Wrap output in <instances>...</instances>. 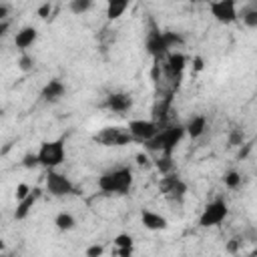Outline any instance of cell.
I'll list each match as a JSON object with an SVG mask.
<instances>
[{
	"instance_id": "obj_1",
	"label": "cell",
	"mask_w": 257,
	"mask_h": 257,
	"mask_svg": "<svg viewBox=\"0 0 257 257\" xmlns=\"http://www.w3.org/2000/svg\"><path fill=\"white\" fill-rule=\"evenodd\" d=\"M183 137H185V124L171 122V124L161 126V131L151 141L145 143V149L153 151V153H161L165 157H171L173 151L177 149V145L183 141Z\"/></svg>"
},
{
	"instance_id": "obj_2",
	"label": "cell",
	"mask_w": 257,
	"mask_h": 257,
	"mask_svg": "<svg viewBox=\"0 0 257 257\" xmlns=\"http://www.w3.org/2000/svg\"><path fill=\"white\" fill-rule=\"evenodd\" d=\"M133 187V169L114 167L98 177V189L106 195H126Z\"/></svg>"
},
{
	"instance_id": "obj_3",
	"label": "cell",
	"mask_w": 257,
	"mask_h": 257,
	"mask_svg": "<svg viewBox=\"0 0 257 257\" xmlns=\"http://www.w3.org/2000/svg\"><path fill=\"white\" fill-rule=\"evenodd\" d=\"M38 165L44 167L46 171H52L60 167L66 159V149H64V139H54V141H44L40 143V149L36 151Z\"/></svg>"
},
{
	"instance_id": "obj_4",
	"label": "cell",
	"mask_w": 257,
	"mask_h": 257,
	"mask_svg": "<svg viewBox=\"0 0 257 257\" xmlns=\"http://www.w3.org/2000/svg\"><path fill=\"white\" fill-rule=\"evenodd\" d=\"M159 191H161V195H163L169 203H183L185 197H187L189 187H187V183H185L179 175L169 173V175H163V177H161V181H159Z\"/></svg>"
},
{
	"instance_id": "obj_5",
	"label": "cell",
	"mask_w": 257,
	"mask_h": 257,
	"mask_svg": "<svg viewBox=\"0 0 257 257\" xmlns=\"http://www.w3.org/2000/svg\"><path fill=\"white\" fill-rule=\"evenodd\" d=\"M229 213V207H227V201L225 199H213L205 205V209L201 211L199 215V225L203 229H209V227H217L225 221Z\"/></svg>"
},
{
	"instance_id": "obj_6",
	"label": "cell",
	"mask_w": 257,
	"mask_h": 257,
	"mask_svg": "<svg viewBox=\"0 0 257 257\" xmlns=\"http://www.w3.org/2000/svg\"><path fill=\"white\" fill-rule=\"evenodd\" d=\"M44 185H46V193L52 195V197H68V195L74 193V185H72V181H70L66 175L58 173L56 169H52V171L46 173V181H44Z\"/></svg>"
},
{
	"instance_id": "obj_7",
	"label": "cell",
	"mask_w": 257,
	"mask_h": 257,
	"mask_svg": "<svg viewBox=\"0 0 257 257\" xmlns=\"http://www.w3.org/2000/svg\"><path fill=\"white\" fill-rule=\"evenodd\" d=\"M94 141L102 147H124L133 143V137L120 126H104L94 135Z\"/></svg>"
},
{
	"instance_id": "obj_8",
	"label": "cell",
	"mask_w": 257,
	"mask_h": 257,
	"mask_svg": "<svg viewBox=\"0 0 257 257\" xmlns=\"http://www.w3.org/2000/svg\"><path fill=\"white\" fill-rule=\"evenodd\" d=\"M159 131H161V126L151 118H147V120L145 118H133V120H128V126H126V133L133 137V141H141L143 145L147 141H151Z\"/></svg>"
},
{
	"instance_id": "obj_9",
	"label": "cell",
	"mask_w": 257,
	"mask_h": 257,
	"mask_svg": "<svg viewBox=\"0 0 257 257\" xmlns=\"http://www.w3.org/2000/svg\"><path fill=\"white\" fill-rule=\"evenodd\" d=\"M161 62H163L165 74H167L175 84H179V82H181V76H183V72H185V68H187V56H185L183 52L173 50V52H169Z\"/></svg>"
},
{
	"instance_id": "obj_10",
	"label": "cell",
	"mask_w": 257,
	"mask_h": 257,
	"mask_svg": "<svg viewBox=\"0 0 257 257\" xmlns=\"http://www.w3.org/2000/svg\"><path fill=\"white\" fill-rule=\"evenodd\" d=\"M209 10L213 14V18L221 24H233L239 18L237 12V2L235 0H217L209 4Z\"/></svg>"
},
{
	"instance_id": "obj_11",
	"label": "cell",
	"mask_w": 257,
	"mask_h": 257,
	"mask_svg": "<svg viewBox=\"0 0 257 257\" xmlns=\"http://www.w3.org/2000/svg\"><path fill=\"white\" fill-rule=\"evenodd\" d=\"M145 48H147V52L155 58V60H163L167 54H169V48H167V44H165V36H163V30H159V28H151V32L147 34V40H145Z\"/></svg>"
},
{
	"instance_id": "obj_12",
	"label": "cell",
	"mask_w": 257,
	"mask_h": 257,
	"mask_svg": "<svg viewBox=\"0 0 257 257\" xmlns=\"http://www.w3.org/2000/svg\"><path fill=\"white\" fill-rule=\"evenodd\" d=\"M102 106H104L106 110H110V112L120 114V112L131 110V106H133V96H131L128 92H110V94L104 98Z\"/></svg>"
},
{
	"instance_id": "obj_13",
	"label": "cell",
	"mask_w": 257,
	"mask_h": 257,
	"mask_svg": "<svg viewBox=\"0 0 257 257\" xmlns=\"http://www.w3.org/2000/svg\"><path fill=\"white\" fill-rule=\"evenodd\" d=\"M40 195H42V191L36 187V189H32V191H30V195H28V197H24L22 201H16L14 219H16V221H24V219L28 217V213L32 211V207L36 205V201L40 199Z\"/></svg>"
},
{
	"instance_id": "obj_14",
	"label": "cell",
	"mask_w": 257,
	"mask_h": 257,
	"mask_svg": "<svg viewBox=\"0 0 257 257\" xmlns=\"http://www.w3.org/2000/svg\"><path fill=\"white\" fill-rule=\"evenodd\" d=\"M141 223L145 225V229L149 231H165L169 227V221L167 217H163L161 213H155L151 209H143L141 213Z\"/></svg>"
},
{
	"instance_id": "obj_15",
	"label": "cell",
	"mask_w": 257,
	"mask_h": 257,
	"mask_svg": "<svg viewBox=\"0 0 257 257\" xmlns=\"http://www.w3.org/2000/svg\"><path fill=\"white\" fill-rule=\"evenodd\" d=\"M64 92H66L64 82L58 80V78H52V80H48V82L42 86L40 96H42L44 100H48V102H56V100H60V98L64 96Z\"/></svg>"
},
{
	"instance_id": "obj_16",
	"label": "cell",
	"mask_w": 257,
	"mask_h": 257,
	"mask_svg": "<svg viewBox=\"0 0 257 257\" xmlns=\"http://www.w3.org/2000/svg\"><path fill=\"white\" fill-rule=\"evenodd\" d=\"M36 38H38V30L34 26H22L14 36V44L18 50L26 52V48H30L36 42Z\"/></svg>"
},
{
	"instance_id": "obj_17",
	"label": "cell",
	"mask_w": 257,
	"mask_h": 257,
	"mask_svg": "<svg viewBox=\"0 0 257 257\" xmlns=\"http://www.w3.org/2000/svg\"><path fill=\"white\" fill-rule=\"evenodd\" d=\"M205 128H207V116L195 114V116H191L189 122L185 124V135H189L191 139H199V137H203Z\"/></svg>"
},
{
	"instance_id": "obj_18",
	"label": "cell",
	"mask_w": 257,
	"mask_h": 257,
	"mask_svg": "<svg viewBox=\"0 0 257 257\" xmlns=\"http://www.w3.org/2000/svg\"><path fill=\"white\" fill-rule=\"evenodd\" d=\"M126 8H128V0H110V2L106 4V18H108V20L120 18Z\"/></svg>"
},
{
	"instance_id": "obj_19",
	"label": "cell",
	"mask_w": 257,
	"mask_h": 257,
	"mask_svg": "<svg viewBox=\"0 0 257 257\" xmlns=\"http://www.w3.org/2000/svg\"><path fill=\"white\" fill-rule=\"evenodd\" d=\"M54 225H56L58 231H72V229L76 227V219H74L70 213L60 211V213L54 217Z\"/></svg>"
},
{
	"instance_id": "obj_20",
	"label": "cell",
	"mask_w": 257,
	"mask_h": 257,
	"mask_svg": "<svg viewBox=\"0 0 257 257\" xmlns=\"http://www.w3.org/2000/svg\"><path fill=\"white\" fill-rule=\"evenodd\" d=\"M163 36H165V44H167L169 52H173V48H177V46H183V44H185V38H183L179 32L163 30Z\"/></svg>"
},
{
	"instance_id": "obj_21",
	"label": "cell",
	"mask_w": 257,
	"mask_h": 257,
	"mask_svg": "<svg viewBox=\"0 0 257 257\" xmlns=\"http://www.w3.org/2000/svg\"><path fill=\"white\" fill-rule=\"evenodd\" d=\"M241 20L245 22V26H249V28H257V6L251 4L249 8H245V10L241 12Z\"/></svg>"
},
{
	"instance_id": "obj_22",
	"label": "cell",
	"mask_w": 257,
	"mask_h": 257,
	"mask_svg": "<svg viewBox=\"0 0 257 257\" xmlns=\"http://www.w3.org/2000/svg\"><path fill=\"white\" fill-rule=\"evenodd\" d=\"M223 183H225L227 189H237V187L241 185V173L235 171V169L227 171V173L223 175Z\"/></svg>"
},
{
	"instance_id": "obj_23",
	"label": "cell",
	"mask_w": 257,
	"mask_h": 257,
	"mask_svg": "<svg viewBox=\"0 0 257 257\" xmlns=\"http://www.w3.org/2000/svg\"><path fill=\"white\" fill-rule=\"evenodd\" d=\"M68 8H70V12L72 14H84V12H88L90 8H92V2L90 0H72L70 4H68Z\"/></svg>"
},
{
	"instance_id": "obj_24",
	"label": "cell",
	"mask_w": 257,
	"mask_h": 257,
	"mask_svg": "<svg viewBox=\"0 0 257 257\" xmlns=\"http://www.w3.org/2000/svg\"><path fill=\"white\" fill-rule=\"evenodd\" d=\"M155 167L161 171V175H169V173H173V159L171 157H165V155H161L157 161H155Z\"/></svg>"
},
{
	"instance_id": "obj_25",
	"label": "cell",
	"mask_w": 257,
	"mask_h": 257,
	"mask_svg": "<svg viewBox=\"0 0 257 257\" xmlns=\"http://www.w3.org/2000/svg\"><path fill=\"white\" fill-rule=\"evenodd\" d=\"M112 247H118V249H126V247H135V241H133V235L128 233H118L114 239H112Z\"/></svg>"
},
{
	"instance_id": "obj_26",
	"label": "cell",
	"mask_w": 257,
	"mask_h": 257,
	"mask_svg": "<svg viewBox=\"0 0 257 257\" xmlns=\"http://www.w3.org/2000/svg\"><path fill=\"white\" fill-rule=\"evenodd\" d=\"M227 143H229V147H241V145H245V133H243L241 128H233V131H229Z\"/></svg>"
},
{
	"instance_id": "obj_27",
	"label": "cell",
	"mask_w": 257,
	"mask_h": 257,
	"mask_svg": "<svg viewBox=\"0 0 257 257\" xmlns=\"http://www.w3.org/2000/svg\"><path fill=\"white\" fill-rule=\"evenodd\" d=\"M32 66H34V58L28 52H22L20 58H18V68L24 70V72H28V70H32Z\"/></svg>"
},
{
	"instance_id": "obj_28",
	"label": "cell",
	"mask_w": 257,
	"mask_h": 257,
	"mask_svg": "<svg viewBox=\"0 0 257 257\" xmlns=\"http://www.w3.org/2000/svg\"><path fill=\"white\" fill-rule=\"evenodd\" d=\"M22 167H24V169H34V167H38V157H36V153H26V155L22 157Z\"/></svg>"
},
{
	"instance_id": "obj_29",
	"label": "cell",
	"mask_w": 257,
	"mask_h": 257,
	"mask_svg": "<svg viewBox=\"0 0 257 257\" xmlns=\"http://www.w3.org/2000/svg\"><path fill=\"white\" fill-rule=\"evenodd\" d=\"M30 187L26 185V183H20V185H16V191H14V197H16V201H22L24 197H28L30 195Z\"/></svg>"
},
{
	"instance_id": "obj_30",
	"label": "cell",
	"mask_w": 257,
	"mask_h": 257,
	"mask_svg": "<svg viewBox=\"0 0 257 257\" xmlns=\"http://www.w3.org/2000/svg\"><path fill=\"white\" fill-rule=\"evenodd\" d=\"M102 253H104V247L98 245V243H94L86 249V257H102Z\"/></svg>"
},
{
	"instance_id": "obj_31",
	"label": "cell",
	"mask_w": 257,
	"mask_h": 257,
	"mask_svg": "<svg viewBox=\"0 0 257 257\" xmlns=\"http://www.w3.org/2000/svg\"><path fill=\"white\" fill-rule=\"evenodd\" d=\"M50 12H52V4H50V2H42V4L38 6V16H40V18H48Z\"/></svg>"
},
{
	"instance_id": "obj_32",
	"label": "cell",
	"mask_w": 257,
	"mask_h": 257,
	"mask_svg": "<svg viewBox=\"0 0 257 257\" xmlns=\"http://www.w3.org/2000/svg\"><path fill=\"white\" fill-rule=\"evenodd\" d=\"M112 257H133V247H126V249L114 247L112 249Z\"/></svg>"
},
{
	"instance_id": "obj_33",
	"label": "cell",
	"mask_w": 257,
	"mask_h": 257,
	"mask_svg": "<svg viewBox=\"0 0 257 257\" xmlns=\"http://www.w3.org/2000/svg\"><path fill=\"white\" fill-rule=\"evenodd\" d=\"M239 247H241V239H239V237H233V239L227 243V251H229V253H237Z\"/></svg>"
},
{
	"instance_id": "obj_34",
	"label": "cell",
	"mask_w": 257,
	"mask_h": 257,
	"mask_svg": "<svg viewBox=\"0 0 257 257\" xmlns=\"http://www.w3.org/2000/svg\"><path fill=\"white\" fill-rule=\"evenodd\" d=\"M203 68H205V60H203L201 56H195V58H193V70H195V72H201Z\"/></svg>"
},
{
	"instance_id": "obj_35",
	"label": "cell",
	"mask_w": 257,
	"mask_h": 257,
	"mask_svg": "<svg viewBox=\"0 0 257 257\" xmlns=\"http://www.w3.org/2000/svg\"><path fill=\"white\" fill-rule=\"evenodd\" d=\"M8 12H10V6L8 4H0V22H4V20H8L6 16H8Z\"/></svg>"
},
{
	"instance_id": "obj_36",
	"label": "cell",
	"mask_w": 257,
	"mask_h": 257,
	"mask_svg": "<svg viewBox=\"0 0 257 257\" xmlns=\"http://www.w3.org/2000/svg\"><path fill=\"white\" fill-rule=\"evenodd\" d=\"M8 28H10V20H4V22H0V38H4V36H6Z\"/></svg>"
},
{
	"instance_id": "obj_37",
	"label": "cell",
	"mask_w": 257,
	"mask_h": 257,
	"mask_svg": "<svg viewBox=\"0 0 257 257\" xmlns=\"http://www.w3.org/2000/svg\"><path fill=\"white\" fill-rule=\"evenodd\" d=\"M137 163H139V165H145V167H147V165H149V157H147L145 153H139V155H137Z\"/></svg>"
},
{
	"instance_id": "obj_38",
	"label": "cell",
	"mask_w": 257,
	"mask_h": 257,
	"mask_svg": "<svg viewBox=\"0 0 257 257\" xmlns=\"http://www.w3.org/2000/svg\"><path fill=\"white\" fill-rule=\"evenodd\" d=\"M4 247H6V243H4V239H0V253L4 251Z\"/></svg>"
},
{
	"instance_id": "obj_39",
	"label": "cell",
	"mask_w": 257,
	"mask_h": 257,
	"mask_svg": "<svg viewBox=\"0 0 257 257\" xmlns=\"http://www.w3.org/2000/svg\"><path fill=\"white\" fill-rule=\"evenodd\" d=\"M6 257H10V255H6Z\"/></svg>"
}]
</instances>
